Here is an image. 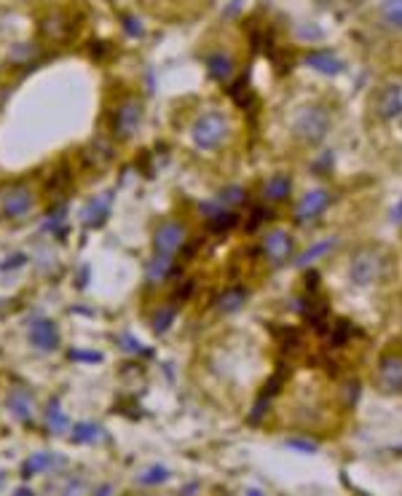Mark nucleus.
Listing matches in <instances>:
<instances>
[{
    "mask_svg": "<svg viewBox=\"0 0 402 496\" xmlns=\"http://www.w3.org/2000/svg\"><path fill=\"white\" fill-rule=\"evenodd\" d=\"M172 319H175V309H161L159 314L153 316V330L156 333H164L169 325H172Z\"/></svg>",
    "mask_w": 402,
    "mask_h": 496,
    "instance_id": "obj_30",
    "label": "nucleus"
},
{
    "mask_svg": "<svg viewBox=\"0 0 402 496\" xmlns=\"http://www.w3.org/2000/svg\"><path fill=\"white\" fill-rule=\"evenodd\" d=\"M166 478H169V469L156 464V467H148L145 472H140V475H137V483H140V485H159V483H164Z\"/></svg>",
    "mask_w": 402,
    "mask_h": 496,
    "instance_id": "obj_28",
    "label": "nucleus"
},
{
    "mask_svg": "<svg viewBox=\"0 0 402 496\" xmlns=\"http://www.w3.org/2000/svg\"><path fill=\"white\" fill-rule=\"evenodd\" d=\"M70 360H89V362H100L102 357L94 354V351H70Z\"/></svg>",
    "mask_w": 402,
    "mask_h": 496,
    "instance_id": "obj_36",
    "label": "nucleus"
},
{
    "mask_svg": "<svg viewBox=\"0 0 402 496\" xmlns=\"http://www.w3.org/2000/svg\"><path fill=\"white\" fill-rule=\"evenodd\" d=\"M290 188H293V182H290L287 175H274V177L266 182V196L271 201H282V199L290 196Z\"/></svg>",
    "mask_w": 402,
    "mask_h": 496,
    "instance_id": "obj_18",
    "label": "nucleus"
},
{
    "mask_svg": "<svg viewBox=\"0 0 402 496\" xmlns=\"http://www.w3.org/2000/svg\"><path fill=\"white\" fill-rule=\"evenodd\" d=\"M207 70H209V76L215 78V81H228L231 73H234V62H231L228 54L217 51V54L207 57Z\"/></svg>",
    "mask_w": 402,
    "mask_h": 496,
    "instance_id": "obj_14",
    "label": "nucleus"
},
{
    "mask_svg": "<svg viewBox=\"0 0 402 496\" xmlns=\"http://www.w3.org/2000/svg\"><path fill=\"white\" fill-rule=\"evenodd\" d=\"M43 32L51 38V41H62L67 32H70V27L65 25V16L62 14H54V16H48L46 19V25H43Z\"/></svg>",
    "mask_w": 402,
    "mask_h": 496,
    "instance_id": "obj_26",
    "label": "nucleus"
},
{
    "mask_svg": "<svg viewBox=\"0 0 402 496\" xmlns=\"http://www.w3.org/2000/svg\"><path fill=\"white\" fill-rule=\"evenodd\" d=\"M306 65L314 67L316 73H322V76H338L343 70V62L335 54H330V51H309Z\"/></svg>",
    "mask_w": 402,
    "mask_h": 496,
    "instance_id": "obj_11",
    "label": "nucleus"
},
{
    "mask_svg": "<svg viewBox=\"0 0 402 496\" xmlns=\"http://www.w3.org/2000/svg\"><path fill=\"white\" fill-rule=\"evenodd\" d=\"M389 220L394 223V226H402V199L391 207V212H389Z\"/></svg>",
    "mask_w": 402,
    "mask_h": 496,
    "instance_id": "obj_38",
    "label": "nucleus"
},
{
    "mask_svg": "<svg viewBox=\"0 0 402 496\" xmlns=\"http://www.w3.org/2000/svg\"><path fill=\"white\" fill-rule=\"evenodd\" d=\"M282 387H284V365H279V370H276L274 376L268 378L266 391H263V394H266V397H274V394L282 389Z\"/></svg>",
    "mask_w": 402,
    "mask_h": 496,
    "instance_id": "obj_31",
    "label": "nucleus"
},
{
    "mask_svg": "<svg viewBox=\"0 0 402 496\" xmlns=\"http://www.w3.org/2000/svg\"><path fill=\"white\" fill-rule=\"evenodd\" d=\"M8 408L19 421H32V397L30 391L14 389L8 394Z\"/></svg>",
    "mask_w": 402,
    "mask_h": 496,
    "instance_id": "obj_13",
    "label": "nucleus"
},
{
    "mask_svg": "<svg viewBox=\"0 0 402 496\" xmlns=\"http://www.w3.org/2000/svg\"><path fill=\"white\" fill-rule=\"evenodd\" d=\"M316 282H319V274L316 271H309V276H306V287H316Z\"/></svg>",
    "mask_w": 402,
    "mask_h": 496,
    "instance_id": "obj_41",
    "label": "nucleus"
},
{
    "mask_svg": "<svg viewBox=\"0 0 402 496\" xmlns=\"http://www.w3.org/2000/svg\"><path fill=\"white\" fill-rule=\"evenodd\" d=\"M102 427H97V424H89V421H81V424H75L73 427V440L75 443H97V440H102Z\"/></svg>",
    "mask_w": 402,
    "mask_h": 496,
    "instance_id": "obj_19",
    "label": "nucleus"
},
{
    "mask_svg": "<svg viewBox=\"0 0 402 496\" xmlns=\"http://www.w3.org/2000/svg\"><path fill=\"white\" fill-rule=\"evenodd\" d=\"M62 464H65V462H62L60 456H54V453H35V456H30V459L22 464V475L30 478V475H38V472H43V469L62 467Z\"/></svg>",
    "mask_w": 402,
    "mask_h": 496,
    "instance_id": "obj_12",
    "label": "nucleus"
},
{
    "mask_svg": "<svg viewBox=\"0 0 402 496\" xmlns=\"http://www.w3.org/2000/svg\"><path fill=\"white\" fill-rule=\"evenodd\" d=\"M191 293H194V282H185V287H182V290H177V298H180V301H185Z\"/></svg>",
    "mask_w": 402,
    "mask_h": 496,
    "instance_id": "obj_39",
    "label": "nucleus"
},
{
    "mask_svg": "<svg viewBox=\"0 0 402 496\" xmlns=\"http://www.w3.org/2000/svg\"><path fill=\"white\" fill-rule=\"evenodd\" d=\"M22 263H25V255H14L8 263H6V266H3V269H16V266H22Z\"/></svg>",
    "mask_w": 402,
    "mask_h": 496,
    "instance_id": "obj_40",
    "label": "nucleus"
},
{
    "mask_svg": "<svg viewBox=\"0 0 402 496\" xmlns=\"http://www.w3.org/2000/svg\"><path fill=\"white\" fill-rule=\"evenodd\" d=\"M169 269H172V257L169 255H156V260H150L148 266V279L150 282H161L166 274H169Z\"/></svg>",
    "mask_w": 402,
    "mask_h": 496,
    "instance_id": "obj_27",
    "label": "nucleus"
},
{
    "mask_svg": "<svg viewBox=\"0 0 402 496\" xmlns=\"http://www.w3.org/2000/svg\"><path fill=\"white\" fill-rule=\"evenodd\" d=\"M247 301V290H241V287H234V290H228L220 295V301H217V309L225 311V314H231V311H236L241 309V303Z\"/></svg>",
    "mask_w": 402,
    "mask_h": 496,
    "instance_id": "obj_20",
    "label": "nucleus"
},
{
    "mask_svg": "<svg viewBox=\"0 0 402 496\" xmlns=\"http://www.w3.org/2000/svg\"><path fill=\"white\" fill-rule=\"evenodd\" d=\"M110 199H113V194H102L97 201H91L86 207V212H83V223L86 226H100L102 223L105 215H107V207H110Z\"/></svg>",
    "mask_w": 402,
    "mask_h": 496,
    "instance_id": "obj_15",
    "label": "nucleus"
},
{
    "mask_svg": "<svg viewBox=\"0 0 402 496\" xmlns=\"http://www.w3.org/2000/svg\"><path fill=\"white\" fill-rule=\"evenodd\" d=\"M46 421H48L51 432H57V435L67 429V416L62 413L60 400H51V403H48V410H46Z\"/></svg>",
    "mask_w": 402,
    "mask_h": 496,
    "instance_id": "obj_22",
    "label": "nucleus"
},
{
    "mask_svg": "<svg viewBox=\"0 0 402 496\" xmlns=\"http://www.w3.org/2000/svg\"><path fill=\"white\" fill-rule=\"evenodd\" d=\"M357 384H351V387H349V403H354V400H357Z\"/></svg>",
    "mask_w": 402,
    "mask_h": 496,
    "instance_id": "obj_42",
    "label": "nucleus"
},
{
    "mask_svg": "<svg viewBox=\"0 0 402 496\" xmlns=\"http://www.w3.org/2000/svg\"><path fill=\"white\" fill-rule=\"evenodd\" d=\"M228 94H231V100H234L239 107H244V110H253V107H255V94H253L250 83H247L244 78H241V81H236V83L228 89Z\"/></svg>",
    "mask_w": 402,
    "mask_h": 496,
    "instance_id": "obj_17",
    "label": "nucleus"
},
{
    "mask_svg": "<svg viewBox=\"0 0 402 496\" xmlns=\"http://www.w3.org/2000/svg\"><path fill=\"white\" fill-rule=\"evenodd\" d=\"M293 129H295V137H298L300 142H306V145L322 142L330 132L328 107H322V105L303 107L298 113V119H295V123H293Z\"/></svg>",
    "mask_w": 402,
    "mask_h": 496,
    "instance_id": "obj_2",
    "label": "nucleus"
},
{
    "mask_svg": "<svg viewBox=\"0 0 402 496\" xmlns=\"http://www.w3.org/2000/svg\"><path fill=\"white\" fill-rule=\"evenodd\" d=\"M263 253L271 263H284L287 257L293 255V239L287 231H271L266 239H263Z\"/></svg>",
    "mask_w": 402,
    "mask_h": 496,
    "instance_id": "obj_6",
    "label": "nucleus"
},
{
    "mask_svg": "<svg viewBox=\"0 0 402 496\" xmlns=\"http://www.w3.org/2000/svg\"><path fill=\"white\" fill-rule=\"evenodd\" d=\"M274 333L282 338L284 349H295V346H300V330H295V328H287V330H274Z\"/></svg>",
    "mask_w": 402,
    "mask_h": 496,
    "instance_id": "obj_33",
    "label": "nucleus"
},
{
    "mask_svg": "<svg viewBox=\"0 0 402 496\" xmlns=\"http://www.w3.org/2000/svg\"><path fill=\"white\" fill-rule=\"evenodd\" d=\"M298 35L303 41H306V38H309V41H316V38H322V30H319V27H300Z\"/></svg>",
    "mask_w": 402,
    "mask_h": 496,
    "instance_id": "obj_37",
    "label": "nucleus"
},
{
    "mask_svg": "<svg viewBox=\"0 0 402 496\" xmlns=\"http://www.w3.org/2000/svg\"><path fill=\"white\" fill-rule=\"evenodd\" d=\"M236 223H239V215H234V212H215V215L209 217V228H212L215 234H225V231H231Z\"/></svg>",
    "mask_w": 402,
    "mask_h": 496,
    "instance_id": "obj_25",
    "label": "nucleus"
},
{
    "mask_svg": "<svg viewBox=\"0 0 402 496\" xmlns=\"http://www.w3.org/2000/svg\"><path fill=\"white\" fill-rule=\"evenodd\" d=\"M30 341L41 351H51V349H57V344H60V333H57V325L54 322H48V319H43V322H35L30 328Z\"/></svg>",
    "mask_w": 402,
    "mask_h": 496,
    "instance_id": "obj_9",
    "label": "nucleus"
},
{
    "mask_svg": "<svg viewBox=\"0 0 402 496\" xmlns=\"http://www.w3.org/2000/svg\"><path fill=\"white\" fill-rule=\"evenodd\" d=\"M378 373H381V384L389 391H402V357L400 354H387L378 362Z\"/></svg>",
    "mask_w": 402,
    "mask_h": 496,
    "instance_id": "obj_8",
    "label": "nucleus"
},
{
    "mask_svg": "<svg viewBox=\"0 0 402 496\" xmlns=\"http://www.w3.org/2000/svg\"><path fill=\"white\" fill-rule=\"evenodd\" d=\"M266 410H268V397L263 394V397H260V400L255 403V410L250 413V421H260V416H263Z\"/></svg>",
    "mask_w": 402,
    "mask_h": 496,
    "instance_id": "obj_35",
    "label": "nucleus"
},
{
    "mask_svg": "<svg viewBox=\"0 0 402 496\" xmlns=\"http://www.w3.org/2000/svg\"><path fill=\"white\" fill-rule=\"evenodd\" d=\"M349 338H351V325H349L346 319H338L335 325H330L328 344L333 346V349H341V346H346Z\"/></svg>",
    "mask_w": 402,
    "mask_h": 496,
    "instance_id": "obj_21",
    "label": "nucleus"
},
{
    "mask_svg": "<svg viewBox=\"0 0 402 496\" xmlns=\"http://www.w3.org/2000/svg\"><path fill=\"white\" fill-rule=\"evenodd\" d=\"M381 16L387 19L391 27L402 30V0H384L381 3Z\"/></svg>",
    "mask_w": 402,
    "mask_h": 496,
    "instance_id": "obj_24",
    "label": "nucleus"
},
{
    "mask_svg": "<svg viewBox=\"0 0 402 496\" xmlns=\"http://www.w3.org/2000/svg\"><path fill=\"white\" fill-rule=\"evenodd\" d=\"M333 247H335V239H325V241H319V244H314V247H309V250H306V253H303V255H300L298 260H295V263H298L300 269H306L309 263H314V260H316V257H319V255H325V253H330Z\"/></svg>",
    "mask_w": 402,
    "mask_h": 496,
    "instance_id": "obj_23",
    "label": "nucleus"
},
{
    "mask_svg": "<svg viewBox=\"0 0 402 496\" xmlns=\"http://www.w3.org/2000/svg\"><path fill=\"white\" fill-rule=\"evenodd\" d=\"M284 445H287V448H295V451H303V453H316V448H319L314 440H303V437H290Z\"/></svg>",
    "mask_w": 402,
    "mask_h": 496,
    "instance_id": "obj_32",
    "label": "nucleus"
},
{
    "mask_svg": "<svg viewBox=\"0 0 402 496\" xmlns=\"http://www.w3.org/2000/svg\"><path fill=\"white\" fill-rule=\"evenodd\" d=\"M191 135H194L196 148L212 151L228 137V119L220 116V113H204L201 119H196Z\"/></svg>",
    "mask_w": 402,
    "mask_h": 496,
    "instance_id": "obj_3",
    "label": "nucleus"
},
{
    "mask_svg": "<svg viewBox=\"0 0 402 496\" xmlns=\"http://www.w3.org/2000/svg\"><path fill=\"white\" fill-rule=\"evenodd\" d=\"M244 188H239V185H231V188H223L220 191V204H231V207H236L244 201Z\"/></svg>",
    "mask_w": 402,
    "mask_h": 496,
    "instance_id": "obj_29",
    "label": "nucleus"
},
{
    "mask_svg": "<svg viewBox=\"0 0 402 496\" xmlns=\"http://www.w3.org/2000/svg\"><path fill=\"white\" fill-rule=\"evenodd\" d=\"M328 204H330L328 191H309V194L298 201V207H295V220H298V223H306V220L316 217L319 212H325Z\"/></svg>",
    "mask_w": 402,
    "mask_h": 496,
    "instance_id": "obj_7",
    "label": "nucleus"
},
{
    "mask_svg": "<svg viewBox=\"0 0 402 496\" xmlns=\"http://www.w3.org/2000/svg\"><path fill=\"white\" fill-rule=\"evenodd\" d=\"M32 207V194L27 188H14L3 196V212L8 217H22Z\"/></svg>",
    "mask_w": 402,
    "mask_h": 496,
    "instance_id": "obj_10",
    "label": "nucleus"
},
{
    "mask_svg": "<svg viewBox=\"0 0 402 496\" xmlns=\"http://www.w3.org/2000/svg\"><path fill=\"white\" fill-rule=\"evenodd\" d=\"M140 119H142V107L137 100H126L123 105L116 110V119H113V129L119 137H132V132L140 126Z\"/></svg>",
    "mask_w": 402,
    "mask_h": 496,
    "instance_id": "obj_5",
    "label": "nucleus"
},
{
    "mask_svg": "<svg viewBox=\"0 0 402 496\" xmlns=\"http://www.w3.org/2000/svg\"><path fill=\"white\" fill-rule=\"evenodd\" d=\"M263 220H268V212L263 207H255L253 215H250V223H247V231H255Z\"/></svg>",
    "mask_w": 402,
    "mask_h": 496,
    "instance_id": "obj_34",
    "label": "nucleus"
},
{
    "mask_svg": "<svg viewBox=\"0 0 402 496\" xmlns=\"http://www.w3.org/2000/svg\"><path fill=\"white\" fill-rule=\"evenodd\" d=\"M378 110H381L384 119H391V116L400 113L402 100H400V89H397V86H389V89L384 91V97H381V102H378Z\"/></svg>",
    "mask_w": 402,
    "mask_h": 496,
    "instance_id": "obj_16",
    "label": "nucleus"
},
{
    "mask_svg": "<svg viewBox=\"0 0 402 496\" xmlns=\"http://www.w3.org/2000/svg\"><path fill=\"white\" fill-rule=\"evenodd\" d=\"M391 271V255L381 244H365L354 250L349 260V279L357 287H368L375 282H384Z\"/></svg>",
    "mask_w": 402,
    "mask_h": 496,
    "instance_id": "obj_1",
    "label": "nucleus"
},
{
    "mask_svg": "<svg viewBox=\"0 0 402 496\" xmlns=\"http://www.w3.org/2000/svg\"><path fill=\"white\" fill-rule=\"evenodd\" d=\"M153 244H156V253L172 255V253H177L180 247L185 244V228L180 226V223H164V226H159V231H156Z\"/></svg>",
    "mask_w": 402,
    "mask_h": 496,
    "instance_id": "obj_4",
    "label": "nucleus"
}]
</instances>
